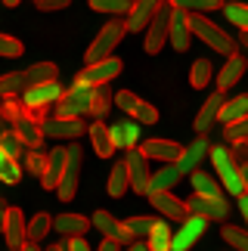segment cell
Listing matches in <instances>:
<instances>
[{
  "instance_id": "1",
  "label": "cell",
  "mask_w": 248,
  "mask_h": 251,
  "mask_svg": "<svg viewBox=\"0 0 248 251\" xmlns=\"http://www.w3.org/2000/svg\"><path fill=\"white\" fill-rule=\"evenodd\" d=\"M62 96V87L56 84V81H41V84H28L25 90H22V105H25V112L31 115V118L37 121H44L47 118V109H50V102H56Z\"/></svg>"
},
{
  "instance_id": "2",
  "label": "cell",
  "mask_w": 248,
  "mask_h": 251,
  "mask_svg": "<svg viewBox=\"0 0 248 251\" xmlns=\"http://www.w3.org/2000/svg\"><path fill=\"white\" fill-rule=\"evenodd\" d=\"M189 28H193V34L198 37V41H205L208 47H211V50L223 53V56L236 53V41L223 31L221 25H214L211 19H205L202 13H189Z\"/></svg>"
},
{
  "instance_id": "3",
  "label": "cell",
  "mask_w": 248,
  "mask_h": 251,
  "mask_svg": "<svg viewBox=\"0 0 248 251\" xmlns=\"http://www.w3.org/2000/svg\"><path fill=\"white\" fill-rule=\"evenodd\" d=\"M93 102V84L74 81L72 90H62V96L56 100V115H65V118H81V115L90 112Z\"/></svg>"
},
{
  "instance_id": "4",
  "label": "cell",
  "mask_w": 248,
  "mask_h": 251,
  "mask_svg": "<svg viewBox=\"0 0 248 251\" xmlns=\"http://www.w3.org/2000/svg\"><path fill=\"white\" fill-rule=\"evenodd\" d=\"M211 165L217 171V177L223 180V189L230 192V196H242L245 186H242V168L236 165L233 152L223 149V146H214L211 149Z\"/></svg>"
},
{
  "instance_id": "5",
  "label": "cell",
  "mask_w": 248,
  "mask_h": 251,
  "mask_svg": "<svg viewBox=\"0 0 248 251\" xmlns=\"http://www.w3.org/2000/svg\"><path fill=\"white\" fill-rule=\"evenodd\" d=\"M124 31H127V22H106L102 25V31L97 34V41H93L87 47V53H84V59L87 62H97V59H106V56H112V50L118 47V41L124 37Z\"/></svg>"
},
{
  "instance_id": "6",
  "label": "cell",
  "mask_w": 248,
  "mask_h": 251,
  "mask_svg": "<svg viewBox=\"0 0 248 251\" xmlns=\"http://www.w3.org/2000/svg\"><path fill=\"white\" fill-rule=\"evenodd\" d=\"M171 13H174V6H171V3H161L155 9V16L149 19V25H146V44H143L149 56H155L161 47H165L168 34H171Z\"/></svg>"
},
{
  "instance_id": "7",
  "label": "cell",
  "mask_w": 248,
  "mask_h": 251,
  "mask_svg": "<svg viewBox=\"0 0 248 251\" xmlns=\"http://www.w3.org/2000/svg\"><path fill=\"white\" fill-rule=\"evenodd\" d=\"M124 161H127V174H130V189L140 192V196H149L152 171H149V158L143 155V149H137V146L124 149Z\"/></svg>"
},
{
  "instance_id": "8",
  "label": "cell",
  "mask_w": 248,
  "mask_h": 251,
  "mask_svg": "<svg viewBox=\"0 0 248 251\" xmlns=\"http://www.w3.org/2000/svg\"><path fill=\"white\" fill-rule=\"evenodd\" d=\"M115 105H118L124 115L137 118L140 124H155L158 121V109H155V105H149L146 100H140V96L130 93V90H118L115 93Z\"/></svg>"
},
{
  "instance_id": "9",
  "label": "cell",
  "mask_w": 248,
  "mask_h": 251,
  "mask_svg": "<svg viewBox=\"0 0 248 251\" xmlns=\"http://www.w3.org/2000/svg\"><path fill=\"white\" fill-rule=\"evenodd\" d=\"M205 226H208V217L189 211V214L180 220V229L171 236V248H174V251H186L193 242H198V236L205 233Z\"/></svg>"
},
{
  "instance_id": "10",
  "label": "cell",
  "mask_w": 248,
  "mask_h": 251,
  "mask_svg": "<svg viewBox=\"0 0 248 251\" xmlns=\"http://www.w3.org/2000/svg\"><path fill=\"white\" fill-rule=\"evenodd\" d=\"M121 59L118 56H106V59H97V62H87V69H84L81 75H78V81H84V84H109L112 78H118L121 75Z\"/></svg>"
},
{
  "instance_id": "11",
  "label": "cell",
  "mask_w": 248,
  "mask_h": 251,
  "mask_svg": "<svg viewBox=\"0 0 248 251\" xmlns=\"http://www.w3.org/2000/svg\"><path fill=\"white\" fill-rule=\"evenodd\" d=\"M44 137H56V140H78L81 133H87V124L81 118H65V115H56V118H44L41 121Z\"/></svg>"
},
{
  "instance_id": "12",
  "label": "cell",
  "mask_w": 248,
  "mask_h": 251,
  "mask_svg": "<svg viewBox=\"0 0 248 251\" xmlns=\"http://www.w3.org/2000/svg\"><path fill=\"white\" fill-rule=\"evenodd\" d=\"M81 158H84L81 146H69V158H65L62 180H59V186H56V192H59V199H62V201H72V199H74V192H78V171H81Z\"/></svg>"
},
{
  "instance_id": "13",
  "label": "cell",
  "mask_w": 248,
  "mask_h": 251,
  "mask_svg": "<svg viewBox=\"0 0 248 251\" xmlns=\"http://www.w3.org/2000/svg\"><path fill=\"white\" fill-rule=\"evenodd\" d=\"M25 229H28L25 214L19 208H9L6 211V220H3V239H6V245L13 248V251H22L25 248V242H28Z\"/></svg>"
},
{
  "instance_id": "14",
  "label": "cell",
  "mask_w": 248,
  "mask_h": 251,
  "mask_svg": "<svg viewBox=\"0 0 248 251\" xmlns=\"http://www.w3.org/2000/svg\"><path fill=\"white\" fill-rule=\"evenodd\" d=\"M189 211H196V214H205L208 220H226V214H230V205L223 201V196H196L186 201Z\"/></svg>"
},
{
  "instance_id": "15",
  "label": "cell",
  "mask_w": 248,
  "mask_h": 251,
  "mask_svg": "<svg viewBox=\"0 0 248 251\" xmlns=\"http://www.w3.org/2000/svg\"><path fill=\"white\" fill-rule=\"evenodd\" d=\"M65 158H69V146L50 149V155H47V168L41 174V186L44 189H56V186H59L62 171H65Z\"/></svg>"
},
{
  "instance_id": "16",
  "label": "cell",
  "mask_w": 248,
  "mask_h": 251,
  "mask_svg": "<svg viewBox=\"0 0 248 251\" xmlns=\"http://www.w3.org/2000/svg\"><path fill=\"white\" fill-rule=\"evenodd\" d=\"M189 37H193L189 13H186V9H180V6H174V13H171V34H168V41L174 44L177 53H183V50H189Z\"/></svg>"
},
{
  "instance_id": "17",
  "label": "cell",
  "mask_w": 248,
  "mask_h": 251,
  "mask_svg": "<svg viewBox=\"0 0 248 251\" xmlns=\"http://www.w3.org/2000/svg\"><path fill=\"white\" fill-rule=\"evenodd\" d=\"M90 224L97 226L102 236H115V239H121V245H130L133 239H137V236H133L130 229H127V224H121V220H115V217L109 214V211H97V214L90 217Z\"/></svg>"
},
{
  "instance_id": "18",
  "label": "cell",
  "mask_w": 248,
  "mask_h": 251,
  "mask_svg": "<svg viewBox=\"0 0 248 251\" xmlns=\"http://www.w3.org/2000/svg\"><path fill=\"white\" fill-rule=\"evenodd\" d=\"M149 201L155 205L165 217L171 220H183L189 214V208H186V201H180L177 196H171V189H161V192H149Z\"/></svg>"
},
{
  "instance_id": "19",
  "label": "cell",
  "mask_w": 248,
  "mask_h": 251,
  "mask_svg": "<svg viewBox=\"0 0 248 251\" xmlns=\"http://www.w3.org/2000/svg\"><path fill=\"white\" fill-rule=\"evenodd\" d=\"M165 3V0H133L130 13H127V31H146L149 19L155 16V9Z\"/></svg>"
},
{
  "instance_id": "20",
  "label": "cell",
  "mask_w": 248,
  "mask_h": 251,
  "mask_svg": "<svg viewBox=\"0 0 248 251\" xmlns=\"http://www.w3.org/2000/svg\"><path fill=\"white\" fill-rule=\"evenodd\" d=\"M140 149H143V155H146L149 161H177V155L183 152L174 140H161V137L146 140Z\"/></svg>"
},
{
  "instance_id": "21",
  "label": "cell",
  "mask_w": 248,
  "mask_h": 251,
  "mask_svg": "<svg viewBox=\"0 0 248 251\" xmlns=\"http://www.w3.org/2000/svg\"><path fill=\"white\" fill-rule=\"evenodd\" d=\"M245 69H248V62L242 59V56L239 53H230V56H226V65L217 72V90L223 93V90H230L233 84H239V78L245 75Z\"/></svg>"
},
{
  "instance_id": "22",
  "label": "cell",
  "mask_w": 248,
  "mask_h": 251,
  "mask_svg": "<svg viewBox=\"0 0 248 251\" xmlns=\"http://www.w3.org/2000/svg\"><path fill=\"white\" fill-rule=\"evenodd\" d=\"M16 124V133H19V140L25 143V146H31V149H37L44 143V130H41V121L37 118H31L28 112H22L19 118L13 121Z\"/></svg>"
},
{
  "instance_id": "23",
  "label": "cell",
  "mask_w": 248,
  "mask_h": 251,
  "mask_svg": "<svg viewBox=\"0 0 248 251\" xmlns=\"http://www.w3.org/2000/svg\"><path fill=\"white\" fill-rule=\"evenodd\" d=\"M87 133H90L93 152H97L99 158H109V155H115V140H112V130H109L102 121H93L90 127H87Z\"/></svg>"
},
{
  "instance_id": "24",
  "label": "cell",
  "mask_w": 248,
  "mask_h": 251,
  "mask_svg": "<svg viewBox=\"0 0 248 251\" xmlns=\"http://www.w3.org/2000/svg\"><path fill=\"white\" fill-rule=\"evenodd\" d=\"M208 155V143L198 137L193 146H186L183 152L177 155V168H180V174H193L198 165H202V158Z\"/></svg>"
},
{
  "instance_id": "25",
  "label": "cell",
  "mask_w": 248,
  "mask_h": 251,
  "mask_svg": "<svg viewBox=\"0 0 248 251\" xmlns=\"http://www.w3.org/2000/svg\"><path fill=\"white\" fill-rule=\"evenodd\" d=\"M221 105H223V93H221V90H217L214 96H208L205 105H202V109H198V115H196V133H208V127L217 121Z\"/></svg>"
},
{
  "instance_id": "26",
  "label": "cell",
  "mask_w": 248,
  "mask_h": 251,
  "mask_svg": "<svg viewBox=\"0 0 248 251\" xmlns=\"http://www.w3.org/2000/svg\"><path fill=\"white\" fill-rule=\"evenodd\" d=\"M112 140H115V149H130V146H137V140H140V121L133 118V121H118V124H112Z\"/></svg>"
},
{
  "instance_id": "27",
  "label": "cell",
  "mask_w": 248,
  "mask_h": 251,
  "mask_svg": "<svg viewBox=\"0 0 248 251\" xmlns=\"http://www.w3.org/2000/svg\"><path fill=\"white\" fill-rule=\"evenodd\" d=\"M180 177H183V174H180V168H177V161H165V168H161V171H152V177H149V192H161V189H174Z\"/></svg>"
},
{
  "instance_id": "28",
  "label": "cell",
  "mask_w": 248,
  "mask_h": 251,
  "mask_svg": "<svg viewBox=\"0 0 248 251\" xmlns=\"http://www.w3.org/2000/svg\"><path fill=\"white\" fill-rule=\"evenodd\" d=\"M106 189H109V196L112 199H121L124 192L130 189V174H127V161H115L109 171V183H106Z\"/></svg>"
},
{
  "instance_id": "29",
  "label": "cell",
  "mask_w": 248,
  "mask_h": 251,
  "mask_svg": "<svg viewBox=\"0 0 248 251\" xmlns=\"http://www.w3.org/2000/svg\"><path fill=\"white\" fill-rule=\"evenodd\" d=\"M53 226L62 236H84L90 229V220L84 214H59V217H53Z\"/></svg>"
},
{
  "instance_id": "30",
  "label": "cell",
  "mask_w": 248,
  "mask_h": 251,
  "mask_svg": "<svg viewBox=\"0 0 248 251\" xmlns=\"http://www.w3.org/2000/svg\"><path fill=\"white\" fill-rule=\"evenodd\" d=\"M242 115H248V93L233 96V100H226V102L221 105V112H217V121L230 124V121H239Z\"/></svg>"
},
{
  "instance_id": "31",
  "label": "cell",
  "mask_w": 248,
  "mask_h": 251,
  "mask_svg": "<svg viewBox=\"0 0 248 251\" xmlns=\"http://www.w3.org/2000/svg\"><path fill=\"white\" fill-rule=\"evenodd\" d=\"M112 102H115V93L109 90L106 84H97L93 87V102H90V115H97V118H106Z\"/></svg>"
},
{
  "instance_id": "32",
  "label": "cell",
  "mask_w": 248,
  "mask_h": 251,
  "mask_svg": "<svg viewBox=\"0 0 248 251\" xmlns=\"http://www.w3.org/2000/svg\"><path fill=\"white\" fill-rule=\"evenodd\" d=\"M28 87V78L25 72H9L0 78V96L3 100H13V96H22V90Z\"/></svg>"
},
{
  "instance_id": "33",
  "label": "cell",
  "mask_w": 248,
  "mask_h": 251,
  "mask_svg": "<svg viewBox=\"0 0 248 251\" xmlns=\"http://www.w3.org/2000/svg\"><path fill=\"white\" fill-rule=\"evenodd\" d=\"M50 224H53V217L47 214V211H37V214L28 220V229H25V236L31 239V242H41V239L50 233Z\"/></svg>"
},
{
  "instance_id": "34",
  "label": "cell",
  "mask_w": 248,
  "mask_h": 251,
  "mask_svg": "<svg viewBox=\"0 0 248 251\" xmlns=\"http://www.w3.org/2000/svg\"><path fill=\"white\" fill-rule=\"evenodd\" d=\"M189 180H193V189L198 192V196H221V186H217V180L211 177V174L196 168L193 174H189Z\"/></svg>"
},
{
  "instance_id": "35",
  "label": "cell",
  "mask_w": 248,
  "mask_h": 251,
  "mask_svg": "<svg viewBox=\"0 0 248 251\" xmlns=\"http://www.w3.org/2000/svg\"><path fill=\"white\" fill-rule=\"evenodd\" d=\"M149 248L152 251H168L171 248V229H168L165 220H155V224H152V229H149Z\"/></svg>"
},
{
  "instance_id": "36",
  "label": "cell",
  "mask_w": 248,
  "mask_h": 251,
  "mask_svg": "<svg viewBox=\"0 0 248 251\" xmlns=\"http://www.w3.org/2000/svg\"><path fill=\"white\" fill-rule=\"evenodd\" d=\"M211 72H214V65L208 59H196L193 69H189V84H193L196 90H202V87H208V81H211Z\"/></svg>"
},
{
  "instance_id": "37",
  "label": "cell",
  "mask_w": 248,
  "mask_h": 251,
  "mask_svg": "<svg viewBox=\"0 0 248 251\" xmlns=\"http://www.w3.org/2000/svg\"><path fill=\"white\" fill-rule=\"evenodd\" d=\"M130 6H133V0H90V9L109 13V16H127Z\"/></svg>"
},
{
  "instance_id": "38",
  "label": "cell",
  "mask_w": 248,
  "mask_h": 251,
  "mask_svg": "<svg viewBox=\"0 0 248 251\" xmlns=\"http://www.w3.org/2000/svg\"><path fill=\"white\" fill-rule=\"evenodd\" d=\"M56 75H59V69L53 62H37L25 72V78H28V84H41V81H56Z\"/></svg>"
},
{
  "instance_id": "39",
  "label": "cell",
  "mask_w": 248,
  "mask_h": 251,
  "mask_svg": "<svg viewBox=\"0 0 248 251\" xmlns=\"http://www.w3.org/2000/svg\"><path fill=\"white\" fill-rule=\"evenodd\" d=\"M171 6H180L186 13H211L223 6V0H171Z\"/></svg>"
},
{
  "instance_id": "40",
  "label": "cell",
  "mask_w": 248,
  "mask_h": 251,
  "mask_svg": "<svg viewBox=\"0 0 248 251\" xmlns=\"http://www.w3.org/2000/svg\"><path fill=\"white\" fill-rule=\"evenodd\" d=\"M221 236H223V242L233 245L236 251H248V229H239V226H230V224H226L221 229Z\"/></svg>"
},
{
  "instance_id": "41",
  "label": "cell",
  "mask_w": 248,
  "mask_h": 251,
  "mask_svg": "<svg viewBox=\"0 0 248 251\" xmlns=\"http://www.w3.org/2000/svg\"><path fill=\"white\" fill-rule=\"evenodd\" d=\"M223 13H226V19H230L239 31H248V6L245 3H226Z\"/></svg>"
},
{
  "instance_id": "42",
  "label": "cell",
  "mask_w": 248,
  "mask_h": 251,
  "mask_svg": "<svg viewBox=\"0 0 248 251\" xmlns=\"http://www.w3.org/2000/svg\"><path fill=\"white\" fill-rule=\"evenodd\" d=\"M0 149H3V155L6 158H19L22 155V149H25V143L19 140V133H0Z\"/></svg>"
},
{
  "instance_id": "43",
  "label": "cell",
  "mask_w": 248,
  "mask_h": 251,
  "mask_svg": "<svg viewBox=\"0 0 248 251\" xmlns=\"http://www.w3.org/2000/svg\"><path fill=\"white\" fill-rule=\"evenodd\" d=\"M236 140H248V115L226 124V143H236Z\"/></svg>"
},
{
  "instance_id": "44",
  "label": "cell",
  "mask_w": 248,
  "mask_h": 251,
  "mask_svg": "<svg viewBox=\"0 0 248 251\" xmlns=\"http://www.w3.org/2000/svg\"><path fill=\"white\" fill-rule=\"evenodd\" d=\"M0 180L3 183H19L22 180V168H19L16 158H3V165H0Z\"/></svg>"
},
{
  "instance_id": "45",
  "label": "cell",
  "mask_w": 248,
  "mask_h": 251,
  "mask_svg": "<svg viewBox=\"0 0 248 251\" xmlns=\"http://www.w3.org/2000/svg\"><path fill=\"white\" fill-rule=\"evenodd\" d=\"M0 56L19 59V56H22V44H19L16 37H9V34H0Z\"/></svg>"
},
{
  "instance_id": "46",
  "label": "cell",
  "mask_w": 248,
  "mask_h": 251,
  "mask_svg": "<svg viewBox=\"0 0 248 251\" xmlns=\"http://www.w3.org/2000/svg\"><path fill=\"white\" fill-rule=\"evenodd\" d=\"M25 168H28V174H37V177H41L44 168H47V155H44V152H37V149H31V152H28V158H25Z\"/></svg>"
},
{
  "instance_id": "47",
  "label": "cell",
  "mask_w": 248,
  "mask_h": 251,
  "mask_svg": "<svg viewBox=\"0 0 248 251\" xmlns=\"http://www.w3.org/2000/svg\"><path fill=\"white\" fill-rule=\"evenodd\" d=\"M152 224L155 220H149V217H130L127 220V229L133 236H143V239H149V229H152Z\"/></svg>"
},
{
  "instance_id": "48",
  "label": "cell",
  "mask_w": 248,
  "mask_h": 251,
  "mask_svg": "<svg viewBox=\"0 0 248 251\" xmlns=\"http://www.w3.org/2000/svg\"><path fill=\"white\" fill-rule=\"evenodd\" d=\"M22 112H25V105H22V100H19V96H13V100H6V105L0 109V115H3V118H9V121H16Z\"/></svg>"
},
{
  "instance_id": "49",
  "label": "cell",
  "mask_w": 248,
  "mask_h": 251,
  "mask_svg": "<svg viewBox=\"0 0 248 251\" xmlns=\"http://www.w3.org/2000/svg\"><path fill=\"white\" fill-rule=\"evenodd\" d=\"M230 152H233V158H236V165H239V168L248 165V140H236Z\"/></svg>"
},
{
  "instance_id": "50",
  "label": "cell",
  "mask_w": 248,
  "mask_h": 251,
  "mask_svg": "<svg viewBox=\"0 0 248 251\" xmlns=\"http://www.w3.org/2000/svg\"><path fill=\"white\" fill-rule=\"evenodd\" d=\"M72 0H37V9L41 13H56V9H65Z\"/></svg>"
},
{
  "instance_id": "51",
  "label": "cell",
  "mask_w": 248,
  "mask_h": 251,
  "mask_svg": "<svg viewBox=\"0 0 248 251\" xmlns=\"http://www.w3.org/2000/svg\"><path fill=\"white\" fill-rule=\"evenodd\" d=\"M65 248H72V251H87L90 245H87V239H84V236H69V239H65Z\"/></svg>"
},
{
  "instance_id": "52",
  "label": "cell",
  "mask_w": 248,
  "mask_h": 251,
  "mask_svg": "<svg viewBox=\"0 0 248 251\" xmlns=\"http://www.w3.org/2000/svg\"><path fill=\"white\" fill-rule=\"evenodd\" d=\"M239 211H242V217L248 220V192H242V196H239Z\"/></svg>"
},
{
  "instance_id": "53",
  "label": "cell",
  "mask_w": 248,
  "mask_h": 251,
  "mask_svg": "<svg viewBox=\"0 0 248 251\" xmlns=\"http://www.w3.org/2000/svg\"><path fill=\"white\" fill-rule=\"evenodd\" d=\"M6 211H9V205L3 201V196H0V233H3V220H6Z\"/></svg>"
},
{
  "instance_id": "54",
  "label": "cell",
  "mask_w": 248,
  "mask_h": 251,
  "mask_svg": "<svg viewBox=\"0 0 248 251\" xmlns=\"http://www.w3.org/2000/svg\"><path fill=\"white\" fill-rule=\"evenodd\" d=\"M242 186H245V192H248V165H242Z\"/></svg>"
},
{
  "instance_id": "55",
  "label": "cell",
  "mask_w": 248,
  "mask_h": 251,
  "mask_svg": "<svg viewBox=\"0 0 248 251\" xmlns=\"http://www.w3.org/2000/svg\"><path fill=\"white\" fill-rule=\"evenodd\" d=\"M239 44H242V47H248V31H242V34H239Z\"/></svg>"
},
{
  "instance_id": "56",
  "label": "cell",
  "mask_w": 248,
  "mask_h": 251,
  "mask_svg": "<svg viewBox=\"0 0 248 251\" xmlns=\"http://www.w3.org/2000/svg\"><path fill=\"white\" fill-rule=\"evenodd\" d=\"M3 3H6V6H19V3H22V0H3Z\"/></svg>"
},
{
  "instance_id": "57",
  "label": "cell",
  "mask_w": 248,
  "mask_h": 251,
  "mask_svg": "<svg viewBox=\"0 0 248 251\" xmlns=\"http://www.w3.org/2000/svg\"><path fill=\"white\" fill-rule=\"evenodd\" d=\"M3 158H6V155H3V149H0V165H3Z\"/></svg>"
}]
</instances>
